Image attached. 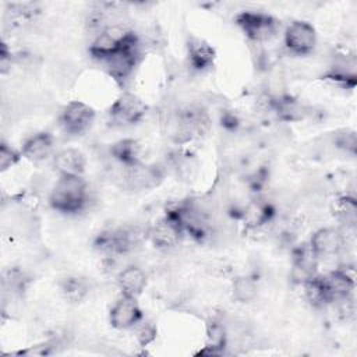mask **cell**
Returning a JSON list of instances; mask_svg holds the SVG:
<instances>
[{
  "mask_svg": "<svg viewBox=\"0 0 357 357\" xmlns=\"http://www.w3.org/2000/svg\"><path fill=\"white\" fill-rule=\"evenodd\" d=\"M88 201V185L82 176H59L50 195V206L60 213H77Z\"/></svg>",
  "mask_w": 357,
  "mask_h": 357,
  "instance_id": "cell-1",
  "label": "cell"
},
{
  "mask_svg": "<svg viewBox=\"0 0 357 357\" xmlns=\"http://www.w3.org/2000/svg\"><path fill=\"white\" fill-rule=\"evenodd\" d=\"M145 238L148 229L127 225L100 231L93 240V247L106 255H121L137 248Z\"/></svg>",
  "mask_w": 357,
  "mask_h": 357,
  "instance_id": "cell-2",
  "label": "cell"
},
{
  "mask_svg": "<svg viewBox=\"0 0 357 357\" xmlns=\"http://www.w3.org/2000/svg\"><path fill=\"white\" fill-rule=\"evenodd\" d=\"M236 24L250 40L257 43L269 40L278 32V21L272 15L259 11L238 13Z\"/></svg>",
  "mask_w": 357,
  "mask_h": 357,
  "instance_id": "cell-3",
  "label": "cell"
},
{
  "mask_svg": "<svg viewBox=\"0 0 357 357\" xmlns=\"http://www.w3.org/2000/svg\"><path fill=\"white\" fill-rule=\"evenodd\" d=\"M148 106L132 92H123L110 106L109 117L116 126L127 127L139 123L146 114Z\"/></svg>",
  "mask_w": 357,
  "mask_h": 357,
  "instance_id": "cell-4",
  "label": "cell"
},
{
  "mask_svg": "<svg viewBox=\"0 0 357 357\" xmlns=\"http://www.w3.org/2000/svg\"><path fill=\"white\" fill-rule=\"evenodd\" d=\"M95 120V110L82 100L68 102L59 114V124L64 132L79 135L85 132Z\"/></svg>",
  "mask_w": 357,
  "mask_h": 357,
  "instance_id": "cell-5",
  "label": "cell"
},
{
  "mask_svg": "<svg viewBox=\"0 0 357 357\" xmlns=\"http://www.w3.org/2000/svg\"><path fill=\"white\" fill-rule=\"evenodd\" d=\"M163 170L156 165L138 162L131 166H123L121 178L124 187L132 191H146L158 187L163 180Z\"/></svg>",
  "mask_w": 357,
  "mask_h": 357,
  "instance_id": "cell-6",
  "label": "cell"
},
{
  "mask_svg": "<svg viewBox=\"0 0 357 357\" xmlns=\"http://www.w3.org/2000/svg\"><path fill=\"white\" fill-rule=\"evenodd\" d=\"M283 42L290 53L297 56L308 54L317 45L315 28L307 21H291L284 29Z\"/></svg>",
  "mask_w": 357,
  "mask_h": 357,
  "instance_id": "cell-7",
  "label": "cell"
},
{
  "mask_svg": "<svg viewBox=\"0 0 357 357\" xmlns=\"http://www.w3.org/2000/svg\"><path fill=\"white\" fill-rule=\"evenodd\" d=\"M139 57V39H134L126 47L103 60L107 74L117 82H124L134 73Z\"/></svg>",
  "mask_w": 357,
  "mask_h": 357,
  "instance_id": "cell-8",
  "label": "cell"
},
{
  "mask_svg": "<svg viewBox=\"0 0 357 357\" xmlns=\"http://www.w3.org/2000/svg\"><path fill=\"white\" fill-rule=\"evenodd\" d=\"M322 280L325 284L329 304L350 300L356 287L354 268L349 265H342L337 269L322 276Z\"/></svg>",
  "mask_w": 357,
  "mask_h": 357,
  "instance_id": "cell-9",
  "label": "cell"
},
{
  "mask_svg": "<svg viewBox=\"0 0 357 357\" xmlns=\"http://www.w3.org/2000/svg\"><path fill=\"white\" fill-rule=\"evenodd\" d=\"M109 321L114 329H131L142 321V310L137 298L121 294L109 311Z\"/></svg>",
  "mask_w": 357,
  "mask_h": 357,
  "instance_id": "cell-10",
  "label": "cell"
},
{
  "mask_svg": "<svg viewBox=\"0 0 357 357\" xmlns=\"http://www.w3.org/2000/svg\"><path fill=\"white\" fill-rule=\"evenodd\" d=\"M308 244L319 258L333 257V255H337L344 248L346 238L339 229L322 227L314 231Z\"/></svg>",
  "mask_w": 357,
  "mask_h": 357,
  "instance_id": "cell-11",
  "label": "cell"
},
{
  "mask_svg": "<svg viewBox=\"0 0 357 357\" xmlns=\"http://www.w3.org/2000/svg\"><path fill=\"white\" fill-rule=\"evenodd\" d=\"M181 234L183 230L180 226L167 215H165L148 229V238L155 247L162 250L174 247L178 243Z\"/></svg>",
  "mask_w": 357,
  "mask_h": 357,
  "instance_id": "cell-12",
  "label": "cell"
},
{
  "mask_svg": "<svg viewBox=\"0 0 357 357\" xmlns=\"http://www.w3.org/2000/svg\"><path fill=\"white\" fill-rule=\"evenodd\" d=\"M54 151V138L47 131H40L29 138H26L22 144L21 153L22 158L31 162H42L47 159Z\"/></svg>",
  "mask_w": 357,
  "mask_h": 357,
  "instance_id": "cell-13",
  "label": "cell"
},
{
  "mask_svg": "<svg viewBox=\"0 0 357 357\" xmlns=\"http://www.w3.org/2000/svg\"><path fill=\"white\" fill-rule=\"evenodd\" d=\"M85 156L75 148H67L57 152L53 158V166L59 176H82L85 172Z\"/></svg>",
  "mask_w": 357,
  "mask_h": 357,
  "instance_id": "cell-14",
  "label": "cell"
},
{
  "mask_svg": "<svg viewBox=\"0 0 357 357\" xmlns=\"http://www.w3.org/2000/svg\"><path fill=\"white\" fill-rule=\"evenodd\" d=\"M146 282H148L146 273L144 272V269L135 265H130L124 268L117 275V286L121 294L130 296L134 298H137L144 291V289L146 287Z\"/></svg>",
  "mask_w": 357,
  "mask_h": 357,
  "instance_id": "cell-15",
  "label": "cell"
},
{
  "mask_svg": "<svg viewBox=\"0 0 357 357\" xmlns=\"http://www.w3.org/2000/svg\"><path fill=\"white\" fill-rule=\"evenodd\" d=\"M187 56H188V64L194 70L202 71L213 66L216 52L204 39L191 38L187 45Z\"/></svg>",
  "mask_w": 357,
  "mask_h": 357,
  "instance_id": "cell-16",
  "label": "cell"
},
{
  "mask_svg": "<svg viewBox=\"0 0 357 357\" xmlns=\"http://www.w3.org/2000/svg\"><path fill=\"white\" fill-rule=\"evenodd\" d=\"M318 262H319V257L317 255V252L311 248V245L308 243L294 248V251H293V268H294V272L300 275L298 276L300 283L303 280H305L307 278L315 275L317 268H318Z\"/></svg>",
  "mask_w": 357,
  "mask_h": 357,
  "instance_id": "cell-17",
  "label": "cell"
},
{
  "mask_svg": "<svg viewBox=\"0 0 357 357\" xmlns=\"http://www.w3.org/2000/svg\"><path fill=\"white\" fill-rule=\"evenodd\" d=\"M110 153L121 166H131L138 162H142V146L134 138H124L114 142L110 148Z\"/></svg>",
  "mask_w": 357,
  "mask_h": 357,
  "instance_id": "cell-18",
  "label": "cell"
},
{
  "mask_svg": "<svg viewBox=\"0 0 357 357\" xmlns=\"http://www.w3.org/2000/svg\"><path fill=\"white\" fill-rule=\"evenodd\" d=\"M332 212L335 218L346 226V229H354L357 223V202L354 197L340 195L332 202Z\"/></svg>",
  "mask_w": 357,
  "mask_h": 357,
  "instance_id": "cell-19",
  "label": "cell"
},
{
  "mask_svg": "<svg viewBox=\"0 0 357 357\" xmlns=\"http://www.w3.org/2000/svg\"><path fill=\"white\" fill-rule=\"evenodd\" d=\"M61 296L73 304L81 303L89 293V283L81 276H68L60 282Z\"/></svg>",
  "mask_w": 357,
  "mask_h": 357,
  "instance_id": "cell-20",
  "label": "cell"
},
{
  "mask_svg": "<svg viewBox=\"0 0 357 357\" xmlns=\"http://www.w3.org/2000/svg\"><path fill=\"white\" fill-rule=\"evenodd\" d=\"M272 106L278 112V116L282 120L287 121H298L304 119L307 113L304 105H301V102L291 96H280L278 99H273Z\"/></svg>",
  "mask_w": 357,
  "mask_h": 357,
  "instance_id": "cell-21",
  "label": "cell"
},
{
  "mask_svg": "<svg viewBox=\"0 0 357 357\" xmlns=\"http://www.w3.org/2000/svg\"><path fill=\"white\" fill-rule=\"evenodd\" d=\"M301 286H303L304 297L307 298V301L311 305L324 307V305L329 304L322 276H318V275L310 276L301 282Z\"/></svg>",
  "mask_w": 357,
  "mask_h": 357,
  "instance_id": "cell-22",
  "label": "cell"
},
{
  "mask_svg": "<svg viewBox=\"0 0 357 357\" xmlns=\"http://www.w3.org/2000/svg\"><path fill=\"white\" fill-rule=\"evenodd\" d=\"M273 209L265 202H252L244 211V220L248 227L257 229L268 225L272 220Z\"/></svg>",
  "mask_w": 357,
  "mask_h": 357,
  "instance_id": "cell-23",
  "label": "cell"
},
{
  "mask_svg": "<svg viewBox=\"0 0 357 357\" xmlns=\"http://www.w3.org/2000/svg\"><path fill=\"white\" fill-rule=\"evenodd\" d=\"M233 297L240 303H250L257 297L258 284L257 280L248 275L237 276L231 284Z\"/></svg>",
  "mask_w": 357,
  "mask_h": 357,
  "instance_id": "cell-24",
  "label": "cell"
},
{
  "mask_svg": "<svg viewBox=\"0 0 357 357\" xmlns=\"http://www.w3.org/2000/svg\"><path fill=\"white\" fill-rule=\"evenodd\" d=\"M206 346L211 349V353L219 351L226 346V331L222 322L212 319L206 328Z\"/></svg>",
  "mask_w": 357,
  "mask_h": 357,
  "instance_id": "cell-25",
  "label": "cell"
},
{
  "mask_svg": "<svg viewBox=\"0 0 357 357\" xmlns=\"http://www.w3.org/2000/svg\"><path fill=\"white\" fill-rule=\"evenodd\" d=\"M21 158H22L21 151L14 149L7 142H1V145H0V170L1 172L11 169L14 165H17L20 162Z\"/></svg>",
  "mask_w": 357,
  "mask_h": 357,
  "instance_id": "cell-26",
  "label": "cell"
},
{
  "mask_svg": "<svg viewBox=\"0 0 357 357\" xmlns=\"http://www.w3.org/2000/svg\"><path fill=\"white\" fill-rule=\"evenodd\" d=\"M336 146L354 155L356 153V132L351 130H344L336 137Z\"/></svg>",
  "mask_w": 357,
  "mask_h": 357,
  "instance_id": "cell-27",
  "label": "cell"
},
{
  "mask_svg": "<svg viewBox=\"0 0 357 357\" xmlns=\"http://www.w3.org/2000/svg\"><path fill=\"white\" fill-rule=\"evenodd\" d=\"M155 336H156V329L151 324H144L137 332V339L142 346H146L149 342H152Z\"/></svg>",
  "mask_w": 357,
  "mask_h": 357,
  "instance_id": "cell-28",
  "label": "cell"
},
{
  "mask_svg": "<svg viewBox=\"0 0 357 357\" xmlns=\"http://www.w3.org/2000/svg\"><path fill=\"white\" fill-rule=\"evenodd\" d=\"M0 66H1L3 74H6L8 67L11 66V52L8 50V47L4 42L1 43V50H0Z\"/></svg>",
  "mask_w": 357,
  "mask_h": 357,
  "instance_id": "cell-29",
  "label": "cell"
}]
</instances>
